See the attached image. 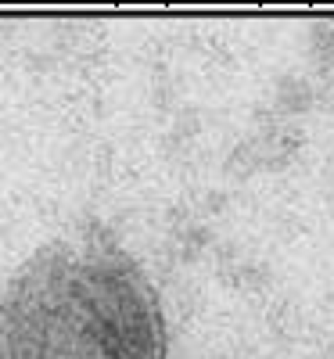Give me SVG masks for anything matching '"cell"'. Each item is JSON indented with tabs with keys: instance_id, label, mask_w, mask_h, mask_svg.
Masks as SVG:
<instances>
[{
	"instance_id": "1",
	"label": "cell",
	"mask_w": 334,
	"mask_h": 359,
	"mask_svg": "<svg viewBox=\"0 0 334 359\" xmlns=\"http://www.w3.org/2000/svg\"><path fill=\"white\" fill-rule=\"evenodd\" d=\"M0 359H166L159 294L105 237L54 241L0 298Z\"/></svg>"
}]
</instances>
